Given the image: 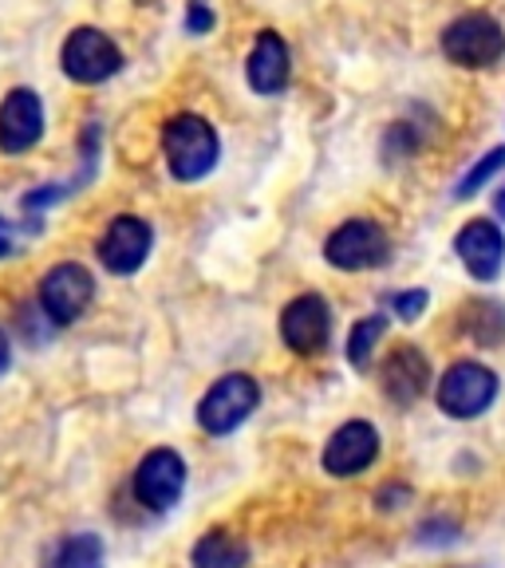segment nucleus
<instances>
[{"label":"nucleus","instance_id":"9","mask_svg":"<svg viewBox=\"0 0 505 568\" xmlns=\"http://www.w3.org/2000/svg\"><path fill=\"white\" fill-rule=\"evenodd\" d=\"M332 336V308L320 293H301L281 312V339L296 355H316Z\"/></svg>","mask_w":505,"mask_h":568},{"label":"nucleus","instance_id":"17","mask_svg":"<svg viewBox=\"0 0 505 568\" xmlns=\"http://www.w3.org/2000/svg\"><path fill=\"white\" fill-rule=\"evenodd\" d=\"M462 328H466V336L478 339V344L494 347L502 344L505 336V308L494 301H474L466 304V320H462Z\"/></svg>","mask_w":505,"mask_h":568},{"label":"nucleus","instance_id":"12","mask_svg":"<svg viewBox=\"0 0 505 568\" xmlns=\"http://www.w3.org/2000/svg\"><path fill=\"white\" fill-rule=\"evenodd\" d=\"M454 253H458L462 268L474 276V281H497L505 265V233L497 230V222L486 217H474L458 230L454 237Z\"/></svg>","mask_w":505,"mask_h":568},{"label":"nucleus","instance_id":"10","mask_svg":"<svg viewBox=\"0 0 505 568\" xmlns=\"http://www.w3.org/2000/svg\"><path fill=\"white\" fill-rule=\"evenodd\" d=\"M95 296V281L83 265H55L52 273L40 281V308L52 324H71V320H80L83 308L91 304Z\"/></svg>","mask_w":505,"mask_h":568},{"label":"nucleus","instance_id":"11","mask_svg":"<svg viewBox=\"0 0 505 568\" xmlns=\"http://www.w3.org/2000/svg\"><path fill=\"white\" fill-rule=\"evenodd\" d=\"M151 241H154L151 225L142 222V217H134V213H123L99 237V261H103L107 273L131 276L142 268V261L151 257Z\"/></svg>","mask_w":505,"mask_h":568},{"label":"nucleus","instance_id":"19","mask_svg":"<svg viewBox=\"0 0 505 568\" xmlns=\"http://www.w3.org/2000/svg\"><path fill=\"white\" fill-rule=\"evenodd\" d=\"M383 332H387V320H383V316L355 320L352 332H347V347H344L347 364H352V367H367V364H372V355H375V347H380Z\"/></svg>","mask_w":505,"mask_h":568},{"label":"nucleus","instance_id":"24","mask_svg":"<svg viewBox=\"0 0 505 568\" xmlns=\"http://www.w3.org/2000/svg\"><path fill=\"white\" fill-rule=\"evenodd\" d=\"M494 210H497V217H502V222H505V186H502V194L494 197Z\"/></svg>","mask_w":505,"mask_h":568},{"label":"nucleus","instance_id":"5","mask_svg":"<svg viewBox=\"0 0 505 568\" xmlns=\"http://www.w3.org/2000/svg\"><path fill=\"white\" fill-rule=\"evenodd\" d=\"M443 52L458 68H489L505 55V32L494 17L486 12H471L458 17L443 32Z\"/></svg>","mask_w":505,"mask_h":568},{"label":"nucleus","instance_id":"14","mask_svg":"<svg viewBox=\"0 0 505 568\" xmlns=\"http://www.w3.org/2000/svg\"><path fill=\"white\" fill-rule=\"evenodd\" d=\"M40 134H44V106H40L36 91H9V99L0 103V151L24 154L40 142Z\"/></svg>","mask_w":505,"mask_h":568},{"label":"nucleus","instance_id":"6","mask_svg":"<svg viewBox=\"0 0 505 568\" xmlns=\"http://www.w3.org/2000/svg\"><path fill=\"white\" fill-rule=\"evenodd\" d=\"M182 489H186V462L170 446H159L134 466V497H139V506L154 509V514L174 506Z\"/></svg>","mask_w":505,"mask_h":568},{"label":"nucleus","instance_id":"15","mask_svg":"<svg viewBox=\"0 0 505 568\" xmlns=\"http://www.w3.org/2000/svg\"><path fill=\"white\" fill-rule=\"evenodd\" d=\"M289 71H293V63H289V44H284L276 32H261L245 68L249 88L257 91V95H276V91H284V83H289Z\"/></svg>","mask_w":505,"mask_h":568},{"label":"nucleus","instance_id":"21","mask_svg":"<svg viewBox=\"0 0 505 568\" xmlns=\"http://www.w3.org/2000/svg\"><path fill=\"white\" fill-rule=\"evenodd\" d=\"M426 301H431V296H426L423 288H415V293H400L395 296V316L411 324V320H418L426 312Z\"/></svg>","mask_w":505,"mask_h":568},{"label":"nucleus","instance_id":"13","mask_svg":"<svg viewBox=\"0 0 505 568\" xmlns=\"http://www.w3.org/2000/svg\"><path fill=\"white\" fill-rule=\"evenodd\" d=\"M380 387L395 407H411L431 387V364L415 344H395L380 367Z\"/></svg>","mask_w":505,"mask_h":568},{"label":"nucleus","instance_id":"22","mask_svg":"<svg viewBox=\"0 0 505 568\" xmlns=\"http://www.w3.org/2000/svg\"><path fill=\"white\" fill-rule=\"evenodd\" d=\"M186 28L190 32H210L213 28V12H210V4L205 0H190V9H186Z\"/></svg>","mask_w":505,"mask_h":568},{"label":"nucleus","instance_id":"18","mask_svg":"<svg viewBox=\"0 0 505 568\" xmlns=\"http://www.w3.org/2000/svg\"><path fill=\"white\" fill-rule=\"evenodd\" d=\"M48 568H103V541L95 532H75L55 545Z\"/></svg>","mask_w":505,"mask_h":568},{"label":"nucleus","instance_id":"3","mask_svg":"<svg viewBox=\"0 0 505 568\" xmlns=\"http://www.w3.org/2000/svg\"><path fill=\"white\" fill-rule=\"evenodd\" d=\"M438 410L451 418H478L494 407L497 399V375L478 359H458L438 379Z\"/></svg>","mask_w":505,"mask_h":568},{"label":"nucleus","instance_id":"8","mask_svg":"<svg viewBox=\"0 0 505 568\" xmlns=\"http://www.w3.org/2000/svg\"><path fill=\"white\" fill-rule=\"evenodd\" d=\"M123 68V55L111 44V36L99 28H75L63 44V71L75 83H103Z\"/></svg>","mask_w":505,"mask_h":568},{"label":"nucleus","instance_id":"20","mask_svg":"<svg viewBox=\"0 0 505 568\" xmlns=\"http://www.w3.org/2000/svg\"><path fill=\"white\" fill-rule=\"evenodd\" d=\"M502 166H505V146H494V151H489L486 159H478L471 170H466V178H462V182H458V190H454V197H471V194H478V190L486 186L489 178H494Z\"/></svg>","mask_w":505,"mask_h":568},{"label":"nucleus","instance_id":"23","mask_svg":"<svg viewBox=\"0 0 505 568\" xmlns=\"http://www.w3.org/2000/svg\"><path fill=\"white\" fill-rule=\"evenodd\" d=\"M9 364H12V344H9V336L0 332V375L9 372Z\"/></svg>","mask_w":505,"mask_h":568},{"label":"nucleus","instance_id":"2","mask_svg":"<svg viewBox=\"0 0 505 568\" xmlns=\"http://www.w3.org/2000/svg\"><path fill=\"white\" fill-rule=\"evenodd\" d=\"M257 403H261L257 379L245 372H230L202 395V403H198V426L213 438L233 435V430L257 410Z\"/></svg>","mask_w":505,"mask_h":568},{"label":"nucleus","instance_id":"4","mask_svg":"<svg viewBox=\"0 0 505 568\" xmlns=\"http://www.w3.org/2000/svg\"><path fill=\"white\" fill-rule=\"evenodd\" d=\"M391 253L387 233L380 230V222H367V217H352L340 230H332V237L324 241V257L340 273H367V268H380Z\"/></svg>","mask_w":505,"mask_h":568},{"label":"nucleus","instance_id":"1","mask_svg":"<svg viewBox=\"0 0 505 568\" xmlns=\"http://www.w3.org/2000/svg\"><path fill=\"white\" fill-rule=\"evenodd\" d=\"M162 151H166V166L178 182H202L218 166L222 142L202 115H174L162 126Z\"/></svg>","mask_w":505,"mask_h":568},{"label":"nucleus","instance_id":"16","mask_svg":"<svg viewBox=\"0 0 505 568\" xmlns=\"http://www.w3.org/2000/svg\"><path fill=\"white\" fill-rule=\"evenodd\" d=\"M190 560H194V568H245L249 545L225 529H210L205 537H198Z\"/></svg>","mask_w":505,"mask_h":568},{"label":"nucleus","instance_id":"7","mask_svg":"<svg viewBox=\"0 0 505 568\" xmlns=\"http://www.w3.org/2000/svg\"><path fill=\"white\" fill-rule=\"evenodd\" d=\"M380 458V430L364 418H352V423L336 426L332 438L324 443V470L332 478H355V474H364L372 462Z\"/></svg>","mask_w":505,"mask_h":568}]
</instances>
